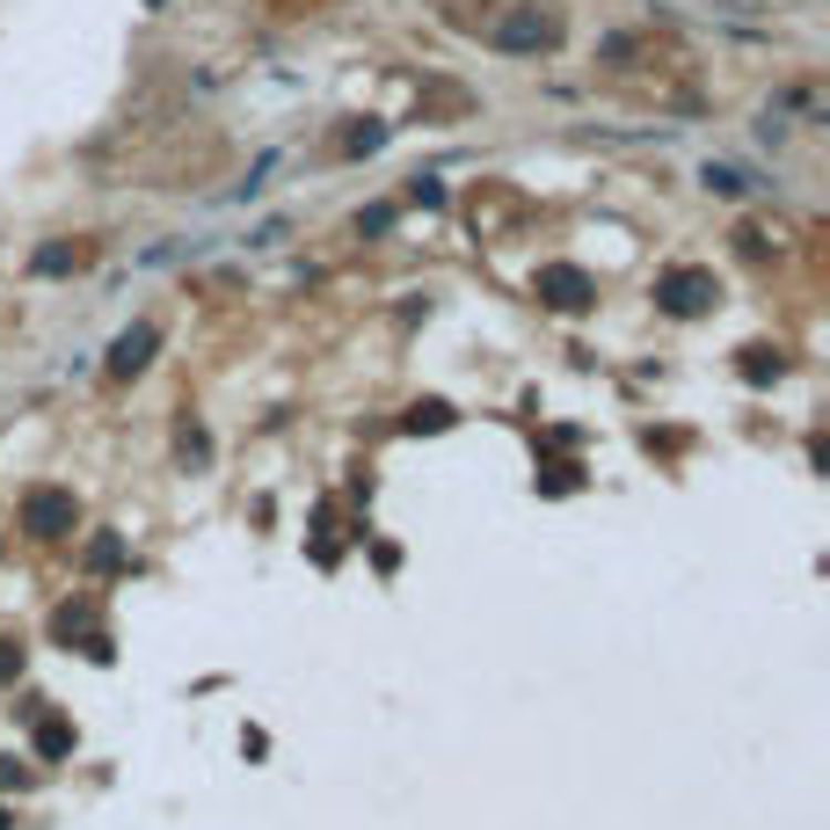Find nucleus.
Masks as SVG:
<instances>
[{
    "label": "nucleus",
    "mask_w": 830,
    "mask_h": 830,
    "mask_svg": "<svg viewBox=\"0 0 830 830\" xmlns=\"http://www.w3.org/2000/svg\"><path fill=\"white\" fill-rule=\"evenodd\" d=\"M408 430H452V401H415Z\"/></svg>",
    "instance_id": "7"
},
{
    "label": "nucleus",
    "mask_w": 830,
    "mask_h": 830,
    "mask_svg": "<svg viewBox=\"0 0 830 830\" xmlns=\"http://www.w3.org/2000/svg\"><path fill=\"white\" fill-rule=\"evenodd\" d=\"M714 299H722L714 270H692V262H677V270H663V277H656V307H663V313H677V321L707 313Z\"/></svg>",
    "instance_id": "2"
},
{
    "label": "nucleus",
    "mask_w": 830,
    "mask_h": 830,
    "mask_svg": "<svg viewBox=\"0 0 830 830\" xmlns=\"http://www.w3.org/2000/svg\"><path fill=\"white\" fill-rule=\"evenodd\" d=\"M408 197H415V205H423V211H437V205H445V190H437L430 175H415V190H408Z\"/></svg>",
    "instance_id": "13"
},
{
    "label": "nucleus",
    "mask_w": 830,
    "mask_h": 830,
    "mask_svg": "<svg viewBox=\"0 0 830 830\" xmlns=\"http://www.w3.org/2000/svg\"><path fill=\"white\" fill-rule=\"evenodd\" d=\"M699 183H707L714 197H744V190H750L744 175H736V168H722V160H707V168H699Z\"/></svg>",
    "instance_id": "8"
},
{
    "label": "nucleus",
    "mask_w": 830,
    "mask_h": 830,
    "mask_svg": "<svg viewBox=\"0 0 830 830\" xmlns=\"http://www.w3.org/2000/svg\"><path fill=\"white\" fill-rule=\"evenodd\" d=\"M87 262V241H52V248H37L30 256V277H66Z\"/></svg>",
    "instance_id": "6"
},
{
    "label": "nucleus",
    "mask_w": 830,
    "mask_h": 830,
    "mask_svg": "<svg viewBox=\"0 0 830 830\" xmlns=\"http://www.w3.org/2000/svg\"><path fill=\"white\" fill-rule=\"evenodd\" d=\"M154 350H160V329H154V321H132V329L110 343V372H117V380H132V372H146V364H154Z\"/></svg>",
    "instance_id": "5"
},
{
    "label": "nucleus",
    "mask_w": 830,
    "mask_h": 830,
    "mask_svg": "<svg viewBox=\"0 0 830 830\" xmlns=\"http://www.w3.org/2000/svg\"><path fill=\"white\" fill-rule=\"evenodd\" d=\"M117 561H124L117 539H95V547H87V569H117Z\"/></svg>",
    "instance_id": "12"
},
{
    "label": "nucleus",
    "mask_w": 830,
    "mask_h": 830,
    "mask_svg": "<svg viewBox=\"0 0 830 830\" xmlns=\"http://www.w3.org/2000/svg\"><path fill=\"white\" fill-rule=\"evenodd\" d=\"M0 830H15V823H8V809H0Z\"/></svg>",
    "instance_id": "16"
},
{
    "label": "nucleus",
    "mask_w": 830,
    "mask_h": 830,
    "mask_svg": "<svg viewBox=\"0 0 830 830\" xmlns=\"http://www.w3.org/2000/svg\"><path fill=\"white\" fill-rule=\"evenodd\" d=\"M386 226H394V211H386V205H372V211L357 219V234H386Z\"/></svg>",
    "instance_id": "14"
},
{
    "label": "nucleus",
    "mask_w": 830,
    "mask_h": 830,
    "mask_svg": "<svg viewBox=\"0 0 830 830\" xmlns=\"http://www.w3.org/2000/svg\"><path fill=\"white\" fill-rule=\"evenodd\" d=\"M343 146H350V154H380V146H386V124H357Z\"/></svg>",
    "instance_id": "10"
},
{
    "label": "nucleus",
    "mask_w": 830,
    "mask_h": 830,
    "mask_svg": "<svg viewBox=\"0 0 830 830\" xmlns=\"http://www.w3.org/2000/svg\"><path fill=\"white\" fill-rule=\"evenodd\" d=\"M488 44L510 59H539L561 44V8H547V0H510L496 22H488Z\"/></svg>",
    "instance_id": "1"
},
{
    "label": "nucleus",
    "mask_w": 830,
    "mask_h": 830,
    "mask_svg": "<svg viewBox=\"0 0 830 830\" xmlns=\"http://www.w3.org/2000/svg\"><path fill=\"white\" fill-rule=\"evenodd\" d=\"M37 750H44V758H66V750H73V728H66V722H44V728H37Z\"/></svg>",
    "instance_id": "9"
},
{
    "label": "nucleus",
    "mask_w": 830,
    "mask_h": 830,
    "mask_svg": "<svg viewBox=\"0 0 830 830\" xmlns=\"http://www.w3.org/2000/svg\"><path fill=\"white\" fill-rule=\"evenodd\" d=\"M532 292L547 299L553 313H583L590 299H598V284H590V270H575V262H547V270L532 277Z\"/></svg>",
    "instance_id": "4"
},
{
    "label": "nucleus",
    "mask_w": 830,
    "mask_h": 830,
    "mask_svg": "<svg viewBox=\"0 0 830 830\" xmlns=\"http://www.w3.org/2000/svg\"><path fill=\"white\" fill-rule=\"evenodd\" d=\"M73 525H81V502H73V488H30V496H22V532L66 539Z\"/></svg>",
    "instance_id": "3"
},
{
    "label": "nucleus",
    "mask_w": 830,
    "mask_h": 830,
    "mask_svg": "<svg viewBox=\"0 0 830 830\" xmlns=\"http://www.w3.org/2000/svg\"><path fill=\"white\" fill-rule=\"evenodd\" d=\"M15 671H22V649H8V641H0V685H8Z\"/></svg>",
    "instance_id": "15"
},
{
    "label": "nucleus",
    "mask_w": 830,
    "mask_h": 830,
    "mask_svg": "<svg viewBox=\"0 0 830 830\" xmlns=\"http://www.w3.org/2000/svg\"><path fill=\"white\" fill-rule=\"evenodd\" d=\"M744 380H779V357L772 350H744Z\"/></svg>",
    "instance_id": "11"
}]
</instances>
